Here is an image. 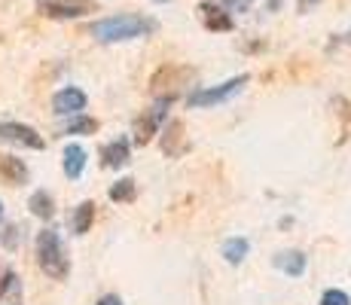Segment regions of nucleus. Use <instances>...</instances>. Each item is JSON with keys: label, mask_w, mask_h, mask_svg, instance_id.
<instances>
[{"label": "nucleus", "mask_w": 351, "mask_h": 305, "mask_svg": "<svg viewBox=\"0 0 351 305\" xmlns=\"http://www.w3.org/2000/svg\"><path fill=\"white\" fill-rule=\"evenodd\" d=\"M153 31H156V22L147 16H134V12L110 16L89 25V37H95L98 43H125V40H141Z\"/></svg>", "instance_id": "1"}, {"label": "nucleus", "mask_w": 351, "mask_h": 305, "mask_svg": "<svg viewBox=\"0 0 351 305\" xmlns=\"http://www.w3.org/2000/svg\"><path fill=\"white\" fill-rule=\"evenodd\" d=\"M37 266H40V272L49 275L52 281H64L67 272H71L64 244L58 239L56 229H40L37 232Z\"/></svg>", "instance_id": "2"}, {"label": "nucleus", "mask_w": 351, "mask_h": 305, "mask_svg": "<svg viewBox=\"0 0 351 305\" xmlns=\"http://www.w3.org/2000/svg\"><path fill=\"white\" fill-rule=\"evenodd\" d=\"M247 73H239L235 80H226V83L220 86H211V89H195L193 95H186V107H193V110H199V107H214V104H223L229 101L232 95H239L241 89L247 86Z\"/></svg>", "instance_id": "3"}, {"label": "nucleus", "mask_w": 351, "mask_h": 305, "mask_svg": "<svg viewBox=\"0 0 351 305\" xmlns=\"http://www.w3.org/2000/svg\"><path fill=\"white\" fill-rule=\"evenodd\" d=\"M190 77H193V71L184 64H162L150 80V92L156 95V98H174V95L190 83Z\"/></svg>", "instance_id": "4"}, {"label": "nucleus", "mask_w": 351, "mask_h": 305, "mask_svg": "<svg viewBox=\"0 0 351 305\" xmlns=\"http://www.w3.org/2000/svg\"><path fill=\"white\" fill-rule=\"evenodd\" d=\"M168 104H171V98H159L144 117H138V122H134V141H138V147H147L153 141V134H159V125L168 113Z\"/></svg>", "instance_id": "5"}, {"label": "nucleus", "mask_w": 351, "mask_h": 305, "mask_svg": "<svg viewBox=\"0 0 351 305\" xmlns=\"http://www.w3.org/2000/svg\"><path fill=\"white\" fill-rule=\"evenodd\" d=\"M37 10L46 19H80L95 12V3L89 0H37Z\"/></svg>", "instance_id": "6"}, {"label": "nucleus", "mask_w": 351, "mask_h": 305, "mask_svg": "<svg viewBox=\"0 0 351 305\" xmlns=\"http://www.w3.org/2000/svg\"><path fill=\"white\" fill-rule=\"evenodd\" d=\"M0 141L25 147V150H43L46 147V141L31 125H22V122H0Z\"/></svg>", "instance_id": "7"}, {"label": "nucleus", "mask_w": 351, "mask_h": 305, "mask_svg": "<svg viewBox=\"0 0 351 305\" xmlns=\"http://www.w3.org/2000/svg\"><path fill=\"white\" fill-rule=\"evenodd\" d=\"M86 92L83 89H73V86H64L62 92H56V98H52V110L58 113V117H71V113H83L86 110Z\"/></svg>", "instance_id": "8"}, {"label": "nucleus", "mask_w": 351, "mask_h": 305, "mask_svg": "<svg viewBox=\"0 0 351 305\" xmlns=\"http://www.w3.org/2000/svg\"><path fill=\"white\" fill-rule=\"evenodd\" d=\"M186 134H184V122H168V128L162 132V153L168 159H178L186 153Z\"/></svg>", "instance_id": "9"}, {"label": "nucleus", "mask_w": 351, "mask_h": 305, "mask_svg": "<svg viewBox=\"0 0 351 305\" xmlns=\"http://www.w3.org/2000/svg\"><path fill=\"white\" fill-rule=\"evenodd\" d=\"M199 19L208 31H232L235 22L226 10H220L217 3H199Z\"/></svg>", "instance_id": "10"}, {"label": "nucleus", "mask_w": 351, "mask_h": 305, "mask_svg": "<svg viewBox=\"0 0 351 305\" xmlns=\"http://www.w3.org/2000/svg\"><path fill=\"white\" fill-rule=\"evenodd\" d=\"M0 178L12 183V186H22V183H28V165L22 159H16V156L0 153Z\"/></svg>", "instance_id": "11"}, {"label": "nucleus", "mask_w": 351, "mask_h": 305, "mask_svg": "<svg viewBox=\"0 0 351 305\" xmlns=\"http://www.w3.org/2000/svg\"><path fill=\"white\" fill-rule=\"evenodd\" d=\"M272 263L278 272H285L290 278H300L306 272V254H302V250H281V254H275Z\"/></svg>", "instance_id": "12"}, {"label": "nucleus", "mask_w": 351, "mask_h": 305, "mask_svg": "<svg viewBox=\"0 0 351 305\" xmlns=\"http://www.w3.org/2000/svg\"><path fill=\"white\" fill-rule=\"evenodd\" d=\"M62 165H64V178L80 180V174L86 171V150L80 144H67L62 153Z\"/></svg>", "instance_id": "13"}, {"label": "nucleus", "mask_w": 351, "mask_h": 305, "mask_svg": "<svg viewBox=\"0 0 351 305\" xmlns=\"http://www.w3.org/2000/svg\"><path fill=\"white\" fill-rule=\"evenodd\" d=\"M128 159H132V150H128L125 138L113 141V144H107L104 150H101V165L104 168H123V165H128Z\"/></svg>", "instance_id": "14"}, {"label": "nucleus", "mask_w": 351, "mask_h": 305, "mask_svg": "<svg viewBox=\"0 0 351 305\" xmlns=\"http://www.w3.org/2000/svg\"><path fill=\"white\" fill-rule=\"evenodd\" d=\"M28 208L34 217H40V220H52L56 217V202H52V195L46 193V189H37V193L28 199Z\"/></svg>", "instance_id": "15"}, {"label": "nucleus", "mask_w": 351, "mask_h": 305, "mask_svg": "<svg viewBox=\"0 0 351 305\" xmlns=\"http://www.w3.org/2000/svg\"><path fill=\"white\" fill-rule=\"evenodd\" d=\"M247 250H251L247 239H226L223 247H220V254H223V260L229 263V266H239V263H245Z\"/></svg>", "instance_id": "16"}, {"label": "nucleus", "mask_w": 351, "mask_h": 305, "mask_svg": "<svg viewBox=\"0 0 351 305\" xmlns=\"http://www.w3.org/2000/svg\"><path fill=\"white\" fill-rule=\"evenodd\" d=\"M95 223V205L92 202H80L77 211H73V232L77 235H86Z\"/></svg>", "instance_id": "17"}, {"label": "nucleus", "mask_w": 351, "mask_h": 305, "mask_svg": "<svg viewBox=\"0 0 351 305\" xmlns=\"http://www.w3.org/2000/svg\"><path fill=\"white\" fill-rule=\"evenodd\" d=\"M134 193H138L134 180H132V178H123V180H117V183L110 186V202H132Z\"/></svg>", "instance_id": "18"}, {"label": "nucleus", "mask_w": 351, "mask_h": 305, "mask_svg": "<svg viewBox=\"0 0 351 305\" xmlns=\"http://www.w3.org/2000/svg\"><path fill=\"white\" fill-rule=\"evenodd\" d=\"M98 132V119L92 117H80L64 125V134H95Z\"/></svg>", "instance_id": "19"}, {"label": "nucleus", "mask_w": 351, "mask_h": 305, "mask_svg": "<svg viewBox=\"0 0 351 305\" xmlns=\"http://www.w3.org/2000/svg\"><path fill=\"white\" fill-rule=\"evenodd\" d=\"M321 305H351L348 300V293L346 290H324V296H321Z\"/></svg>", "instance_id": "20"}, {"label": "nucleus", "mask_w": 351, "mask_h": 305, "mask_svg": "<svg viewBox=\"0 0 351 305\" xmlns=\"http://www.w3.org/2000/svg\"><path fill=\"white\" fill-rule=\"evenodd\" d=\"M223 3H226L232 12H245L247 6H251V0H223Z\"/></svg>", "instance_id": "21"}, {"label": "nucleus", "mask_w": 351, "mask_h": 305, "mask_svg": "<svg viewBox=\"0 0 351 305\" xmlns=\"http://www.w3.org/2000/svg\"><path fill=\"white\" fill-rule=\"evenodd\" d=\"M98 305H123V300H119V296H113V293H110V296H104V300H101Z\"/></svg>", "instance_id": "22"}, {"label": "nucleus", "mask_w": 351, "mask_h": 305, "mask_svg": "<svg viewBox=\"0 0 351 305\" xmlns=\"http://www.w3.org/2000/svg\"><path fill=\"white\" fill-rule=\"evenodd\" d=\"M315 3H318V0H300V10H302V12H306V10H308V6H315Z\"/></svg>", "instance_id": "23"}, {"label": "nucleus", "mask_w": 351, "mask_h": 305, "mask_svg": "<svg viewBox=\"0 0 351 305\" xmlns=\"http://www.w3.org/2000/svg\"><path fill=\"white\" fill-rule=\"evenodd\" d=\"M269 10H281V0H269Z\"/></svg>", "instance_id": "24"}, {"label": "nucleus", "mask_w": 351, "mask_h": 305, "mask_svg": "<svg viewBox=\"0 0 351 305\" xmlns=\"http://www.w3.org/2000/svg\"><path fill=\"white\" fill-rule=\"evenodd\" d=\"M0 220H3V202H0Z\"/></svg>", "instance_id": "25"}, {"label": "nucleus", "mask_w": 351, "mask_h": 305, "mask_svg": "<svg viewBox=\"0 0 351 305\" xmlns=\"http://www.w3.org/2000/svg\"><path fill=\"white\" fill-rule=\"evenodd\" d=\"M153 3H168V0H153Z\"/></svg>", "instance_id": "26"}, {"label": "nucleus", "mask_w": 351, "mask_h": 305, "mask_svg": "<svg viewBox=\"0 0 351 305\" xmlns=\"http://www.w3.org/2000/svg\"><path fill=\"white\" fill-rule=\"evenodd\" d=\"M348 40H351V28H348Z\"/></svg>", "instance_id": "27"}, {"label": "nucleus", "mask_w": 351, "mask_h": 305, "mask_svg": "<svg viewBox=\"0 0 351 305\" xmlns=\"http://www.w3.org/2000/svg\"><path fill=\"white\" fill-rule=\"evenodd\" d=\"M16 305H19V302H16Z\"/></svg>", "instance_id": "28"}]
</instances>
